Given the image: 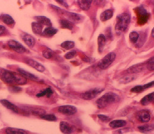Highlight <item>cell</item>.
<instances>
[{"label":"cell","mask_w":154,"mask_h":134,"mask_svg":"<svg viewBox=\"0 0 154 134\" xmlns=\"http://www.w3.org/2000/svg\"><path fill=\"white\" fill-rule=\"evenodd\" d=\"M127 122L123 120H114L109 123V126L113 129L123 127L126 125Z\"/></svg>","instance_id":"23"},{"label":"cell","mask_w":154,"mask_h":134,"mask_svg":"<svg viewBox=\"0 0 154 134\" xmlns=\"http://www.w3.org/2000/svg\"><path fill=\"white\" fill-rule=\"evenodd\" d=\"M136 77L134 75H127V76L122 77V78L119 80V82L121 84H126L132 82L136 79Z\"/></svg>","instance_id":"31"},{"label":"cell","mask_w":154,"mask_h":134,"mask_svg":"<svg viewBox=\"0 0 154 134\" xmlns=\"http://www.w3.org/2000/svg\"><path fill=\"white\" fill-rule=\"evenodd\" d=\"M5 27L2 25H0V35H2L5 31Z\"/></svg>","instance_id":"41"},{"label":"cell","mask_w":154,"mask_h":134,"mask_svg":"<svg viewBox=\"0 0 154 134\" xmlns=\"http://www.w3.org/2000/svg\"><path fill=\"white\" fill-rule=\"evenodd\" d=\"M151 36L153 38L154 37V29H153L152 30V32H151Z\"/></svg>","instance_id":"42"},{"label":"cell","mask_w":154,"mask_h":134,"mask_svg":"<svg viewBox=\"0 0 154 134\" xmlns=\"http://www.w3.org/2000/svg\"><path fill=\"white\" fill-rule=\"evenodd\" d=\"M31 29L33 32L35 34L41 35L42 34V25L37 22H33L31 23Z\"/></svg>","instance_id":"22"},{"label":"cell","mask_w":154,"mask_h":134,"mask_svg":"<svg viewBox=\"0 0 154 134\" xmlns=\"http://www.w3.org/2000/svg\"><path fill=\"white\" fill-rule=\"evenodd\" d=\"M120 99L119 96L114 93H107L97 99L96 104L99 108L106 107L109 104L119 102Z\"/></svg>","instance_id":"3"},{"label":"cell","mask_w":154,"mask_h":134,"mask_svg":"<svg viewBox=\"0 0 154 134\" xmlns=\"http://www.w3.org/2000/svg\"><path fill=\"white\" fill-rule=\"evenodd\" d=\"M8 46L13 50L20 54L26 52L27 50L21 44L16 41L15 40H10L8 42Z\"/></svg>","instance_id":"8"},{"label":"cell","mask_w":154,"mask_h":134,"mask_svg":"<svg viewBox=\"0 0 154 134\" xmlns=\"http://www.w3.org/2000/svg\"><path fill=\"white\" fill-rule=\"evenodd\" d=\"M154 82H150L148 84H146L143 85H137L131 89V92L133 93H140L144 91L145 90L149 88L152 87L154 85Z\"/></svg>","instance_id":"12"},{"label":"cell","mask_w":154,"mask_h":134,"mask_svg":"<svg viewBox=\"0 0 154 134\" xmlns=\"http://www.w3.org/2000/svg\"><path fill=\"white\" fill-rule=\"evenodd\" d=\"M61 46L64 49L69 50L75 47V42L72 41H66L61 44Z\"/></svg>","instance_id":"33"},{"label":"cell","mask_w":154,"mask_h":134,"mask_svg":"<svg viewBox=\"0 0 154 134\" xmlns=\"http://www.w3.org/2000/svg\"><path fill=\"white\" fill-rule=\"evenodd\" d=\"M59 127L62 133L64 134H70L74 132V127L67 122H61Z\"/></svg>","instance_id":"9"},{"label":"cell","mask_w":154,"mask_h":134,"mask_svg":"<svg viewBox=\"0 0 154 134\" xmlns=\"http://www.w3.org/2000/svg\"><path fill=\"white\" fill-rule=\"evenodd\" d=\"M58 111L64 115L70 116L75 114L77 112V108L74 106L63 105L59 107Z\"/></svg>","instance_id":"7"},{"label":"cell","mask_w":154,"mask_h":134,"mask_svg":"<svg viewBox=\"0 0 154 134\" xmlns=\"http://www.w3.org/2000/svg\"><path fill=\"white\" fill-rule=\"evenodd\" d=\"M9 90L12 93H18L20 92L22 90V89L20 87L17 86H11L9 88Z\"/></svg>","instance_id":"38"},{"label":"cell","mask_w":154,"mask_h":134,"mask_svg":"<svg viewBox=\"0 0 154 134\" xmlns=\"http://www.w3.org/2000/svg\"><path fill=\"white\" fill-rule=\"evenodd\" d=\"M0 19L6 25H11L14 23V20L10 15L8 14H2L0 16Z\"/></svg>","instance_id":"24"},{"label":"cell","mask_w":154,"mask_h":134,"mask_svg":"<svg viewBox=\"0 0 154 134\" xmlns=\"http://www.w3.org/2000/svg\"><path fill=\"white\" fill-rule=\"evenodd\" d=\"M91 0H79L77 1L78 6L81 10L83 11L88 10L92 4Z\"/></svg>","instance_id":"19"},{"label":"cell","mask_w":154,"mask_h":134,"mask_svg":"<svg viewBox=\"0 0 154 134\" xmlns=\"http://www.w3.org/2000/svg\"><path fill=\"white\" fill-rule=\"evenodd\" d=\"M104 91V89L102 88H96L92 89L85 93H82L80 95V97L85 100H91L98 96L100 93Z\"/></svg>","instance_id":"6"},{"label":"cell","mask_w":154,"mask_h":134,"mask_svg":"<svg viewBox=\"0 0 154 134\" xmlns=\"http://www.w3.org/2000/svg\"><path fill=\"white\" fill-rule=\"evenodd\" d=\"M147 69L150 71H154V57H151L149 59L147 62Z\"/></svg>","instance_id":"36"},{"label":"cell","mask_w":154,"mask_h":134,"mask_svg":"<svg viewBox=\"0 0 154 134\" xmlns=\"http://www.w3.org/2000/svg\"><path fill=\"white\" fill-rule=\"evenodd\" d=\"M140 131L143 133H147L152 131L154 129L153 125H145L139 126L138 127Z\"/></svg>","instance_id":"29"},{"label":"cell","mask_w":154,"mask_h":134,"mask_svg":"<svg viewBox=\"0 0 154 134\" xmlns=\"http://www.w3.org/2000/svg\"><path fill=\"white\" fill-rule=\"evenodd\" d=\"M40 117L43 120L50 121H55L57 120V118L53 114H43L40 116Z\"/></svg>","instance_id":"34"},{"label":"cell","mask_w":154,"mask_h":134,"mask_svg":"<svg viewBox=\"0 0 154 134\" xmlns=\"http://www.w3.org/2000/svg\"><path fill=\"white\" fill-rule=\"evenodd\" d=\"M0 79L6 84L13 85H24L27 84V79L18 73L6 69L0 71Z\"/></svg>","instance_id":"1"},{"label":"cell","mask_w":154,"mask_h":134,"mask_svg":"<svg viewBox=\"0 0 154 134\" xmlns=\"http://www.w3.org/2000/svg\"><path fill=\"white\" fill-rule=\"evenodd\" d=\"M143 65L140 64V65H134V66L130 67L128 69V72L131 74H133V73L136 74V73H139L140 72L143 70Z\"/></svg>","instance_id":"30"},{"label":"cell","mask_w":154,"mask_h":134,"mask_svg":"<svg viewBox=\"0 0 154 134\" xmlns=\"http://www.w3.org/2000/svg\"><path fill=\"white\" fill-rule=\"evenodd\" d=\"M22 38L24 42L26 44V45L29 47L31 48L35 46L36 39L31 35H29V34H25L24 35H23Z\"/></svg>","instance_id":"14"},{"label":"cell","mask_w":154,"mask_h":134,"mask_svg":"<svg viewBox=\"0 0 154 134\" xmlns=\"http://www.w3.org/2000/svg\"><path fill=\"white\" fill-rule=\"evenodd\" d=\"M154 93H151L149 94H147L141 99L140 103L143 106H146L152 103L154 101Z\"/></svg>","instance_id":"21"},{"label":"cell","mask_w":154,"mask_h":134,"mask_svg":"<svg viewBox=\"0 0 154 134\" xmlns=\"http://www.w3.org/2000/svg\"><path fill=\"white\" fill-rule=\"evenodd\" d=\"M26 63L39 72L42 73L45 71L46 70L45 67L42 64L32 59H28L26 61Z\"/></svg>","instance_id":"10"},{"label":"cell","mask_w":154,"mask_h":134,"mask_svg":"<svg viewBox=\"0 0 154 134\" xmlns=\"http://www.w3.org/2000/svg\"><path fill=\"white\" fill-rule=\"evenodd\" d=\"M34 19L37 20V23H38L42 25H44L48 27H51L52 25L50 20L45 16H36L34 17Z\"/></svg>","instance_id":"17"},{"label":"cell","mask_w":154,"mask_h":134,"mask_svg":"<svg viewBox=\"0 0 154 134\" xmlns=\"http://www.w3.org/2000/svg\"><path fill=\"white\" fill-rule=\"evenodd\" d=\"M139 38H140V35L139 33L136 32H131L130 33L129 35V38L132 43H137Z\"/></svg>","instance_id":"32"},{"label":"cell","mask_w":154,"mask_h":134,"mask_svg":"<svg viewBox=\"0 0 154 134\" xmlns=\"http://www.w3.org/2000/svg\"><path fill=\"white\" fill-rule=\"evenodd\" d=\"M17 71L20 75L24 77L25 78H26V79H29L34 81H37L38 79L37 76L34 75L33 74H31V73H29V72H28V71L24 70L22 68H18Z\"/></svg>","instance_id":"20"},{"label":"cell","mask_w":154,"mask_h":134,"mask_svg":"<svg viewBox=\"0 0 154 134\" xmlns=\"http://www.w3.org/2000/svg\"><path fill=\"white\" fill-rule=\"evenodd\" d=\"M113 15V11L108 9L103 11L100 15V20L102 21H105L111 19Z\"/></svg>","instance_id":"18"},{"label":"cell","mask_w":154,"mask_h":134,"mask_svg":"<svg viewBox=\"0 0 154 134\" xmlns=\"http://www.w3.org/2000/svg\"><path fill=\"white\" fill-rule=\"evenodd\" d=\"M42 56L44 57L47 58V59H50L53 56V51L51 49L49 48H47L44 50L43 51Z\"/></svg>","instance_id":"35"},{"label":"cell","mask_w":154,"mask_h":134,"mask_svg":"<svg viewBox=\"0 0 154 134\" xmlns=\"http://www.w3.org/2000/svg\"><path fill=\"white\" fill-rule=\"evenodd\" d=\"M116 58V54L113 52L109 53L100 60L98 66L101 69H106L114 61Z\"/></svg>","instance_id":"5"},{"label":"cell","mask_w":154,"mask_h":134,"mask_svg":"<svg viewBox=\"0 0 154 134\" xmlns=\"http://www.w3.org/2000/svg\"><path fill=\"white\" fill-rule=\"evenodd\" d=\"M106 37L105 35H103V34H100L99 35L97 39V42H98V50L99 52H103L104 49V47L106 45Z\"/></svg>","instance_id":"15"},{"label":"cell","mask_w":154,"mask_h":134,"mask_svg":"<svg viewBox=\"0 0 154 134\" xmlns=\"http://www.w3.org/2000/svg\"><path fill=\"white\" fill-rule=\"evenodd\" d=\"M131 22V16L127 13H122L119 15L116 18L115 32L118 35H121L125 32L128 29Z\"/></svg>","instance_id":"2"},{"label":"cell","mask_w":154,"mask_h":134,"mask_svg":"<svg viewBox=\"0 0 154 134\" xmlns=\"http://www.w3.org/2000/svg\"><path fill=\"white\" fill-rule=\"evenodd\" d=\"M0 103L8 110H11L15 113H19V109H18V107L14 104L11 102H9L7 99H1Z\"/></svg>","instance_id":"13"},{"label":"cell","mask_w":154,"mask_h":134,"mask_svg":"<svg viewBox=\"0 0 154 134\" xmlns=\"http://www.w3.org/2000/svg\"><path fill=\"white\" fill-rule=\"evenodd\" d=\"M135 10L137 15V23L141 25L145 24L150 17L149 13L147 12L145 8L142 5L137 7Z\"/></svg>","instance_id":"4"},{"label":"cell","mask_w":154,"mask_h":134,"mask_svg":"<svg viewBox=\"0 0 154 134\" xmlns=\"http://www.w3.org/2000/svg\"><path fill=\"white\" fill-rule=\"evenodd\" d=\"M59 24L62 29L72 30L73 29V24L70 21L66 20H59Z\"/></svg>","instance_id":"25"},{"label":"cell","mask_w":154,"mask_h":134,"mask_svg":"<svg viewBox=\"0 0 154 134\" xmlns=\"http://www.w3.org/2000/svg\"><path fill=\"white\" fill-rule=\"evenodd\" d=\"M98 117L100 120L102 121L103 122H108L110 120V118L104 115H98Z\"/></svg>","instance_id":"39"},{"label":"cell","mask_w":154,"mask_h":134,"mask_svg":"<svg viewBox=\"0 0 154 134\" xmlns=\"http://www.w3.org/2000/svg\"><path fill=\"white\" fill-rule=\"evenodd\" d=\"M53 94V91L52 90L50 87H48L38 93L36 95V96L37 97H42L46 96L47 97L49 98Z\"/></svg>","instance_id":"27"},{"label":"cell","mask_w":154,"mask_h":134,"mask_svg":"<svg viewBox=\"0 0 154 134\" xmlns=\"http://www.w3.org/2000/svg\"><path fill=\"white\" fill-rule=\"evenodd\" d=\"M5 132L7 134H28L26 131L13 127H8L6 129Z\"/></svg>","instance_id":"26"},{"label":"cell","mask_w":154,"mask_h":134,"mask_svg":"<svg viewBox=\"0 0 154 134\" xmlns=\"http://www.w3.org/2000/svg\"><path fill=\"white\" fill-rule=\"evenodd\" d=\"M76 51L73 50L72 51L68 52L65 55V58L66 59H71L74 58L76 55Z\"/></svg>","instance_id":"37"},{"label":"cell","mask_w":154,"mask_h":134,"mask_svg":"<svg viewBox=\"0 0 154 134\" xmlns=\"http://www.w3.org/2000/svg\"><path fill=\"white\" fill-rule=\"evenodd\" d=\"M67 17L69 19V21L71 23H80L83 20V16L81 15L73 13V12H67Z\"/></svg>","instance_id":"16"},{"label":"cell","mask_w":154,"mask_h":134,"mask_svg":"<svg viewBox=\"0 0 154 134\" xmlns=\"http://www.w3.org/2000/svg\"><path fill=\"white\" fill-rule=\"evenodd\" d=\"M56 2H58V4L62 5L64 7H66V8H68V4H67L66 2L64 1H61V0L58 1V0H57Z\"/></svg>","instance_id":"40"},{"label":"cell","mask_w":154,"mask_h":134,"mask_svg":"<svg viewBox=\"0 0 154 134\" xmlns=\"http://www.w3.org/2000/svg\"><path fill=\"white\" fill-rule=\"evenodd\" d=\"M58 29L52 27H47L44 30L42 33L44 35L48 36H53L57 33Z\"/></svg>","instance_id":"28"},{"label":"cell","mask_w":154,"mask_h":134,"mask_svg":"<svg viewBox=\"0 0 154 134\" xmlns=\"http://www.w3.org/2000/svg\"><path fill=\"white\" fill-rule=\"evenodd\" d=\"M137 118L138 120L142 123L149 122L151 118L150 112L146 110L140 111L137 114Z\"/></svg>","instance_id":"11"}]
</instances>
